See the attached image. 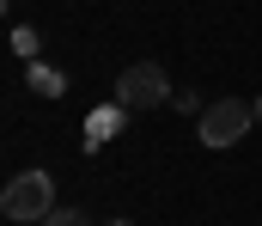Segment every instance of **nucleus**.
Instances as JSON below:
<instances>
[{
	"label": "nucleus",
	"mask_w": 262,
	"mask_h": 226,
	"mask_svg": "<svg viewBox=\"0 0 262 226\" xmlns=\"http://www.w3.org/2000/svg\"><path fill=\"white\" fill-rule=\"evenodd\" d=\"M171 110H183V116H201V110H207V104H201L195 92H177V98H171Z\"/></svg>",
	"instance_id": "423d86ee"
},
{
	"label": "nucleus",
	"mask_w": 262,
	"mask_h": 226,
	"mask_svg": "<svg viewBox=\"0 0 262 226\" xmlns=\"http://www.w3.org/2000/svg\"><path fill=\"white\" fill-rule=\"evenodd\" d=\"M31 86H37V92H49V98H55V92H67V79L55 74V68H43V61H31Z\"/></svg>",
	"instance_id": "20e7f679"
},
{
	"label": "nucleus",
	"mask_w": 262,
	"mask_h": 226,
	"mask_svg": "<svg viewBox=\"0 0 262 226\" xmlns=\"http://www.w3.org/2000/svg\"><path fill=\"white\" fill-rule=\"evenodd\" d=\"M256 129V110L244 104V98H213L207 110L195 116V135H201V147H213V153H226V147H238L244 135Z\"/></svg>",
	"instance_id": "f03ea898"
},
{
	"label": "nucleus",
	"mask_w": 262,
	"mask_h": 226,
	"mask_svg": "<svg viewBox=\"0 0 262 226\" xmlns=\"http://www.w3.org/2000/svg\"><path fill=\"white\" fill-rule=\"evenodd\" d=\"M55 208H61V202H55V177H49V171H18V177L0 190V214L18 220V226H43Z\"/></svg>",
	"instance_id": "f257e3e1"
},
{
	"label": "nucleus",
	"mask_w": 262,
	"mask_h": 226,
	"mask_svg": "<svg viewBox=\"0 0 262 226\" xmlns=\"http://www.w3.org/2000/svg\"><path fill=\"white\" fill-rule=\"evenodd\" d=\"M171 98H177V92H171V79H165L159 61H134V68L116 74V104H122V110H159V104H171Z\"/></svg>",
	"instance_id": "7ed1b4c3"
},
{
	"label": "nucleus",
	"mask_w": 262,
	"mask_h": 226,
	"mask_svg": "<svg viewBox=\"0 0 262 226\" xmlns=\"http://www.w3.org/2000/svg\"><path fill=\"white\" fill-rule=\"evenodd\" d=\"M104 226H134V220H104Z\"/></svg>",
	"instance_id": "6e6552de"
},
{
	"label": "nucleus",
	"mask_w": 262,
	"mask_h": 226,
	"mask_svg": "<svg viewBox=\"0 0 262 226\" xmlns=\"http://www.w3.org/2000/svg\"><path fill=\"white\" fill-rule=\"evenodd\" d=\"M43 226H92V220H85V208H55Z\"/></svg>",
	"instance_id": "39448f33"
},
{
	"label": "nucleus",
	"mask_w": 262,
	"mask_h": 226,
	"mask_svg": "<svg viewBox=\"0 0 262 226\" xmlns=\"http://www.w3.org/2000/svg\"><path fill=\"white\" fill-rule=\"evenodd\" d=\"M250 110H256V122H262V92H256V98H250Z\"/></svg>",
	"instance_id": "0eeeda50"
}]
</instances>
